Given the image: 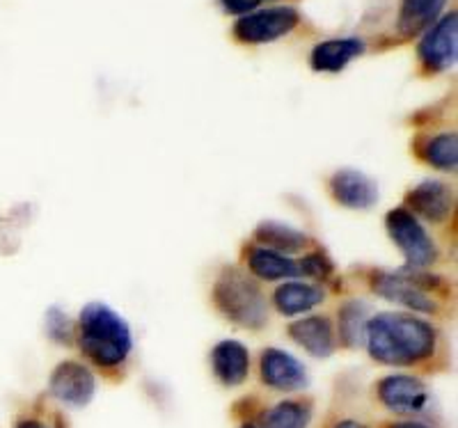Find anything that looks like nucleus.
<instances>
[{
  "mask_svg": "<svg viewBox=\"0 0 458 428\" xmlns=\"http://www.w3.org/2000/svg\"><path fill=\"white\" fill-rule=\"evenodd\" d=\"M365 344L380 365L411 366L433 356L436 330L408 314L383 312L367 321Z\"/></svg>",
  "mask_w": 458,
  "mask_h": 428,
  "instance_id": "1",
  "label": "nucleus"
},
{
  "mask_svg": "<svg viewBox=\"0 0 458 428\" xmlns=\"http://www.w3.org/2000/svg\"><path fill=\"white\" fill-rule=\"evenodd\" d=\"M79 346L83 356L94 365L113 369L129 357L133 337L120 314H114L104 303H89L81 312Z\"/></svg>",
  "mask_w": 458,
  "mask_h": 428,
  "instance_id": "2",
  "label": "nucleus"
},
{
  "mask_svg": "<svg viewBox=\"0 0 458 428\" xmlns=\"http://www.w3.org/2000/svg\"><path fill=\"white\" fill-rule=\"evenodd\" d=\"M214 303L232 323L241 328L257 330L268 319L259 287L234 268H229L218 277L214 287Z\"/></svg>",
  "mask_w": 458,
  "mask_h": 428,
  "instance_id": "3",
  "label": "nucleus"
},
{
  "mask_svg": "<svg viewBox=\"0 0 458 428\" xmlns=\"http://www.w3.org/2000/svg\"><path fill=\"white\" fill-rule=\"evenodd\" d=\"M387 231H390L392 240L401 250V255L406 256L408 268H424L431 266L436 262V243L431 236L427 234L420 220L406 209H394L387 214Z\"/></svg>",
  "mask_w": 458,
  "mask_h": 428,
  "instance_id": "4",
  "label": "nucleus"
},
{
  "mask_svg": "<svg viewBox=\"0 0 458 428\" xmlns=\"http://www.w3.org/2000/svg\"><path fill=\"white\" fill-rule=\"evenodd\" d=\"M301 14L293 7H268L243 14L234 23V37L241 44H271L296 30Z\"/></svg>",
  "mask_w": 458,
  "mask_h": 428,
  "instance_id": "5",
  "label": "nucleus"
},
{
  "mask_svg": "<svg viewBox=\"0 0 458 428\" xmlns=\"http://www.w3.org/2000/svg\"><path fill=\"white\" fill-rule=\"evenodd\" d=\"M420 60L431 71H447L458 58V14L449 12L437 19L417 46Z\"/></svg>",
  "mask_w": 458,
  "mask_h": 428,
  "instance_id": "6",
  "label": "nucleus"
},
{
  "mask_svg": "<svg viewBox=\"0 0 458 428\" xmlns=\"http://www.w3.org/2000/svg\"><path fill=\"white\" fill-rule=\"evenodd\" d=\"M48 390L60 403L69 407H85L97 392V378L92 371L81 362H60L53 369Z\"/></svg>",
  "mask_w": 458,
  "mask_h": 428,
  "instance_id": "7",
  "label": "nucleus"
},
{
  "mask_svg": "<svg viewBox=\"0 0 458 428\" xmlns=\"http://www.w3.org/2000/svg\"><path fill=\"white\" fill-rule=\"evenodd\" d=\"M378 401L394 415H417L422 413L428 403V390L420 378L396 373L387 376L376 387Z\"/></svg>",
  "mask_w": 458,
  "mask_h": 428,
  "instance_id": "8",
  "label": "nucleus"
},
{
  "mask_svg": "<svg viewBox=\"0 0 458 428\" xmlns=\"http://www.w3.org/2000/svg\"><path fill=\"white\" fill-rule=\"evenodd\" d=\"M259 376L264 385L277 392H298L308 385V371L293 356L280 348H266L261 353Z\"/></svg>",
  "mask_w": 458,
  "mask_h": 428,
  "instance_id": "9",
  "label": "nucleus"
},
{
  "mask_svg": "<svg viewBox=\"0 0 458 428\" xmlns=\"http://www.w3.org/2000/svg\"><path fill=\"white\" fill-rule=\"evenodd\" d=\"M330 193L342 206L355 211L371 209L378 202V186L358 170H342L330 181Z\"/></svg>",
  "mask_w": 458,
  "mask_h": 428,
  "instance_id": "10",
  "label": "nucleus"
},
{
  "mask_svg": "<svg viewBox=\"0 0 458 428\" xmlns=\"http://www.w3.org/2000/svg\"><path fill=\"white\" fill-rule=\"evenodd\" d=\"M211 366L225 387H239L250 373V353L241 341H220L211 350Z\"/></svg>",
  "mask_w": 458,
  "mask_h": 428,
  "instance_id": "11",
  "label": "nucleus"
},
{
  "mask_svg": "<svg viewBox=\"0 0 458 428\" xmlns=\"http://www.w3.org/2000/svg\"><path fill=\"white\" fill-rule=\"evenodd\" d=\"M408 206L412 209V215H422L431 222H443L454 206V195L447 183L428 179L411 190L408 195Z\"/></svg>",
  "mask_w": 458,
  "mask_h": 428,
  "instance_id": "12",
  "label": "nucleus"
},
{
  "mask_svg": "<svg viewBox=\"0 0 458 428\" xmlns=\"http://www.w3.org/2000/svg\"><path fill=\"white\" fill-rule=\"evenodd\" d=\"M365 53V42L355 37H344V39H328L314 46L310 55V64L314 71L323 73H339L349 67L355 58Z\"/></svg>",
  "mask_w": 458,
  "mask_h": 428,
  "instance_id": "13",
  "label": "nucleus"
},
{
  "mask_svg": "<svg viewBox=\"0 0 458 428\" xmlns=\"http://www.w3.org/2000/svg\"><path fill=\"white\" fill-rule=\"evenodd\" d=\"M289 337L314 357H330L335 353V330L326 316H310L289 325Z\"/></svg>",
  "mask_w": 458,
  "mask_h": 428,
  "instance_id": "14",
  "label": "nucleus"
},
{
  "mask_svg": "<svg viewBox=\"0 0 458 428\" xmlns=\"http://www.w3.org/2000/svg\"><path fill=\"white\" fill-rule=\"evenodd\" d=\"M374 291L378 296L387 298L392 303L403 305L408 309H415V312H433L436 305H433L431 298L417 287V284L408 282L403 275H390V273H380L374 280Z\"/></svg>",
  "mask_w": 458,
  "mask_h": 428,
  "instance_id": "15",
  "label": "nucleus"
},
{
  "mask_svg": "<svg viewBox=\"0 0 458 428\" xmlns=\"http://www.w3.org/2000/svg\"><path fill=\"white\" fill-rule=\"evenodd\" d=\"M250 271L261 280H289V277L302 275L301 262H293L292 256L282 255V252L268 250V248H252L248 256Z\"/></svg>",
  "mask_w": 458,
  "mask_h": 428,
  "instance_id": "16",
  "label": "nucleus"
},
{
  "mask_svg": "<svg viewBox=\"0 0 458 428\" xmlns=\"http://www.w3.org/2000/svg\"><path fill=\"white\" fill-rule=\"evenodd\" d=\"M323 291L314 284H302V282H286L273 296L277 312L284 316H298L302 312H310L317 305L323 303Z\"/></svg>",
  "mask_w": 458,
  "mask_h": 428,
  "instance_id": "17",
  "label": "nucleus"
},
{
  "mask_svg": "<svg viewBox=\"0 0 458 428\" xmlns=\"http://www.w3.org/2000/svg\"><path fill=\"white\" fill-rule=\"evenodd\" d=\"M447 0H401L399 30L406 37L420 35L437 21Z\"/></svg>",
  "mask_w": 458,
  "mask_h": 428,
  "instance_id": "18",
  "label": "nucleus"
},
{
  "mask_svg": "<svg viewBox=\"0 0 458 428\" xmlns=\"http://www.w3.org/2000/svg\"><path fill=\"white\" fill-rule=\"evenodd\" d=\"M312 422L310 401H280L268 407L259 419V428H308Z\"/></svg>",
  "mask_w": 458,
  "mask_h": 428,
  "instance_id": "19",
  "label": "nucleus"
},
{
  "mask_svg": "<svg viewBox=\"0 0 458 428\" xmlns=\"http://www.w3.org/2000/svg\"><path fill=\"white\" fill-rule=\"evenodd\" d=\"M257 240L264 243L268 250L276 252H298L308 246V236L282 222H264L257 227Z\"/></svg>",
  "mask_w": 458,
  "mask_h": 428,
  "instance_id": "20",
  "label": "nucleus"
},
{
  "mask_svg": "<svg viewBox=\"0 0 458 428\" xmlns=\"http://www.w3.org/2000/svg\"><path fill=\"white\" fill-rule=\"evenodd\" d=\"M367 307L365 303H346L339 312V334L346 346L365 344Z\"/></svg>",
  "mask_w": 458,
  "mask_h": 428,
  "instance_id": "21",
  "label": "nucleus"
},
{
  "mask_svg": "<svg viewBox=\"0 0 458 428\" xmlns=\"http://www.w3.org/2000/svg\"><path fill=\"white\" fill-rule=\"evenodd\" d=\"M424 161L428 165L445 170V172H454L458 165V142L454 133H443V136L431 138L424 147Z\"/></svg>",
  "mask_w": 458,
  "mask_h": 428,
  "instance_id": "22",
  "label": "nucleus"
},
{
  "mask_svg": "<svg viewBox=\"0 0 458 428\" xmlns=\"http://www.w3.org/2000/svg\"><path fill=\"white\" fill-rule=\"evenodd\" d=\"M47 332L51 340H55L57 344H69L73 337V328H72V321L64 312H60L57 307L48 309L47 314Z\"/></svg>",
  "mask_w": 458,
  "mask_h": 428,
  "instance_id": "23",
  "label": "nucleus"
},
{
  "mask_svg": "<svg viewBox=\"0 0 458 428\" xmlns=\"http://www.w3.org/2000/svg\"><path fill=\"white\" fill-rule=\"evenodd\" d=\"M264 3H268V0H220V5H223V10L227 12V14H250V12H255L257 7L264 5Z\"/></svg>",
  "mask_w": 458,
  "mask_h": 428,
  "instance_id": "24",
  "label": "nucleus"
},
{
  "mask_svg": "<svg viewBox=\"0 0 458 428\" xmlns=\"http://www.w3.org/2000/svg\"><path fill=\"white\" fill-rule=\"evenodd\" d=\"M333 428H369V426H365V424L358 422V419H342V422L335 424Z\"/></svg>",
  "mask_w": 458,
  "mask_h": 428,
  "instance_id": "25",
  "label": "nucleus"
},
{
  "mask_svg": "<svg viewBox=\"0 0 458 428\" xmlns=\"http://www.w3.org/2000/svg\"><path fill=\"white\" fill-rule=\"evenodd\" d=\"M16 428H47V424H42L39 419H21Z\"/></svg>",
  "mask_w": 458,
  "mask_h": 428,
  "instance_id": "26",
  "label": "nucleus"
},
{
  "mask_svg": "<svg viewBox=\"0 0 458 428\" xmlns=\"http://www.w3.org/2000/svg\"><path fill=\"white\" fill-rule=\"evenodd\" d=\"M392 428H431V426H427V424H420V422H401V424H394Z\"/></svg>",
  "mask_w": 458,
  "mask_h": 428,
  "instance_id": "27",
  "label": "nucleus"
},
{
  "mask_svg": "<svg viewBox=\"0 0 458 428\" xmlns=\"http://www.w3.org/2000/svg\"><path fill=\"white\" fill-rule=\"evenodd\" d=\"M241 428H257V426H255V424H243V426H241Z\"/></svg>",
  "mask_w": 458,
  "mask_h": 428,
  "instance_id": "28",
  "label": "nucleus"
}]
</instances>
